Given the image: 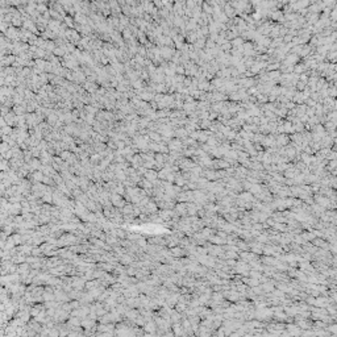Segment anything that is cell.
Instances as JSON below:
<instances>
[{
	"label": "cell",
	"mask_w": 337,
	"mask_h": 337,
	"mask_svg": "<svg viewBox=\"0 0 337 337\" xmlns=\"http://www.w3.org/2000/svg\"><path fill=\"white\" fill-rule=\"evenodd\" d=\"M288 144H290V137H288V135H285V133H282V135H278V136H277V146H278V148L287 146Z\"/></svg>",
	"instance_id": "obj_1"
},
{
	"label": "cell",
	"mask_w": 337,
	"mask_h": 337,
	"mask_svg": "<svg viewBox=\"0 0 337 337\" xmlns=\"http://www.w3.org/2000/svg\"><path fill=\"white\" fill-rule=\"evenodd\" d=\"M188 137V133L186 132L184 128H179V126H174V138H178V140H183Z\"/></svg>",
	"instance_id": "obj_2"
},
{
	"label": "cell",
	"mask_w": 337,
	"mask_h": 337,
	"mask_svg": "<svg viewBox=\"0 0 337 337\" xmlns=\"http://www.w3.org/2000/svg\"><path fill=\"white\" fill-rule=\"evenodd\" d=\"M196 104H198V101H192V103H184L182 111L184 112V113H186V116L191 115L192 112L196 111Z\"/></svg>",
	"instance_id": "obj_3"
},
{
	"label": "cell",
	"mask_w": 337,
	"mask_h": 337,
	"mask_svg": "<svg viewBox=\"0 0 337 337\" xmlns=\"http://www.w3.org/2000/svg\"><path fill=\"white\" fill-rule=\"evenodd\" d=\"M223 13L225 14L228 19H234V16H236V9L232 8V7L229 5V3H227L223 8Z\"/></svg>",
	"instance_id": "obj_4"
},
{
	"label": "cell",
	"mask_w": 337,
	"mask_h": 337,
	"mask_svg": "<svg viewBox=\"0 0 337 337\" xmlns=\"http://www.w3.org/2000/svg\"><path fill=\"white\" fill-rule=\"evenodd\" d=\"M244 40H242L241 37H237V38H234V40H232L230 41V45H232V48H234V49H237V48H241L242 45H244Z\"/></svg>",
	"instance_id": "obj_5"
},
{
	"label": "cell",
	"mask_w": 337,
	"mask_h": 337,
	"mask_svg": "<svg viewBox=\"0 0 337 337\" xmlns=\"http://www.w3.org/2000/svg\"><path fill=\"white\" fill-rule=\"evenodd\" d=\"M149 138H151V141H153V142H155V144H159L161 142V135H159V133H157V132H149Z\"/></svg>",
	"instance_id": "obj_6"
},
{
	"label": "cell",
	"mask_w": 337,
	"mask_h": 337,
	"mask_svg": "<svg viewBox=\"0 0 337 337\" xmlns=\"http://www.w3.org/2000/svg\"><path fill=\"white\" fill-rule=\"evenodd\" d=\"M220 50H221L223 53H229L230 50H232V45H230V42H229V41H225L221 46H220Z\"/></svg>",
	"instance_id": "obj_7"
},
{
	"label": "cell",
	"mask_w": 337,
	"mask_h": 337,
	"mask_svg": "<svg viewBox=\"0 0 337 337\" xmlns=\"http://www.w3.org/2000/svg\"><path fill=\"white\" fill-rule=\"evenodd\" d=\"M307 124H310L311 126H315V125L320 124V122H319V117H317V116H312V117H310Z\"/></svg>",
	"instance_id": "obj_8"
},
{
	"label": "cell",
	"mask_w": 337,
	"mask_h": 337,
	"mask_svg": "<svg viewBox=\"0 0 337 337\" xmlns=\"http://www.w3.org/2000/svg\"><path fill=\"white\" fill-rule=\"evenodd\" d=\"M175 74L176 75H184V67L182 66V65H178L175 68Z\"/></svg>",
	"instance_id": "obj_9"
},
{
	"label": "cell",
	"mask_w": 337,
	"mask_h": 337,
	"mask_svg": "<svg viewBox=\"0 0 337 337\" xmlns=\"http://www.w3.org/2000/svg\"><path fill=\"white\" fill-rule=\"evenodd\" d=\"M171 253L175 257H179V256H182V253H183V250L182 249H179V248H173L171 249Z\"/></svg>",
	"instance_id": "obj_10"
}]
</instances>
